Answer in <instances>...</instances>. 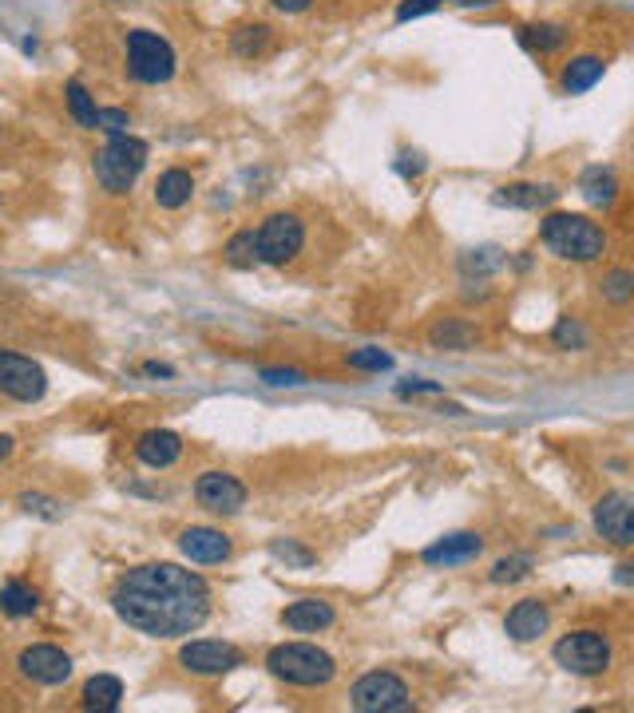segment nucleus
Listing matches in <instances>:
<instances>
[{
  "label": "nucleus",
  "instance_id": "obj_17",
  "mask_svg": "<svg viewBox=\"0 0 634 713\" xmlns=\"http://www.w3.org/2000/svg\"><path fill=\"white\" fill-rule=\"evenodd\" d=\"M607 76V60L595 56V52H583V56H571L559 72V92L563 96H587L599 80Z\"/></svg>",
  "mask_w": 634,
  "mask_h": 713
},
{
  "label": "nucleus",
  "instance_id": "obj_18",
  "mask_svg": "<svg viewBox=\"0 0 634 713\" xmlns=\"http://www.w3.org/2000/svg\"><path fill=\"white\" fill-rule=\"evenodd\" d=\"M547 626H551V611H547V603H539V599H520L508 618H504V630H508V638H516V642H535L539 634H547Z\"/></svg>",
  "mask_w": 634,
  "mask_h": 713
},
{
  "label": "nucleus",
  "instance_id": "obj_9",
  "mask_svg": "<svg viewBox=\"0 0 634 713\" xmlns=\"http://www.w3.org/2000/svg\"><path fill=\"white\" fill-rule=\"evenodd\" d=\"M44 393H48V373L32 357L0 349V397L36 405V401H44Z\"/></svg>",
  "mask_w": 634,
  "mask_h": 713
},
{
  "label": "nucleus",
  "instance_id": "obj_27",
  "mask_svg": "<svg viewBox=\"0 0 634 713\" xmlns=\"http://www.w3.org/2000/svg\"><path fill=\"white\" fill-rule=\"evenodd\" d=\"M270 48V24H242L238 32H230V52L238 60H258Z\"/></svg>",
  "mask_w": 634,
  "mask_h": 713
},
{
  "label": "nucleus",
  "instance_id": "obj_36",
  "mask_svg": "<svg viewBox=\"0 0 634 713\" xmlns=\"http://www.w3.org/2000/svg\"><path fill=\"white\" fill-rule=\"evenodd\" d=\"M20 508L28 511V515L60 519V504H56V500H48V496H36V492H24V496H20Z\"/></svg>",
  "mask_w": 634,
  "mask_h": 713
},
{
  "label": "nucleus",
  "instance_id": "obj_12",
  "mask_svg": "<svg viewBox=\"0 0 634 713\" xmlns=\"http://www.w3.org/2000/svg\"><path fill=\"white\" fill-rule=\"evenodd\" d=\"M595 531L619 547H634V496L631 492H611L595 508Z\"/></svg>",
  "mask_w": 634,
  "mask_h": 713
},
{
  "label": "nucleus",
  "instance_id": "obj_21",
  "mask_svg": "<svg viewBox=\"0 0 634 713\" xmlns=\"http://www.w3.org/2000/svg\"><path fill=\"white\" fill-rule=\"evenodd\" d=\"M555 199H559V191L551 183H512L492 195L496 206H516V210H539V206H551Z\"/></svg>",
  "mask_w": 634,
  "mask_h": 713
},
{
  "label": "nucleus",
  "instance_id": "obj_22",
  "mask_svg": "<svg viewBox=\"0 0 634 713\" xmlns=\"http://www.w3.org/2000/svg\"><path fill=\"white\" fill-rule=\"evenodd\" d=\"M333 607L325 603V599H298V603H290L286 611H282V622L290 626V630H302V634H314V630H325V626H333Z\"/></svg>",
  "mask_w": 634,
  "mask_h": 713
},
{
  "label": "nucleus",
  "instance_id": "obj_29",
  "mask_svg": "<svg viewBox=\"0 0 634 713\" xmlns=\"http://www.w3.org/2000/svg\"><path fill=\"white\" fill-rule=\"evenodd\" d=\"M222 258H226V266H234V270H254V266H258V238H254V230H238V234L226 242Z\"/></svg>",
  "mask_w": 634,
  "mask_h": 713
},
{
  "label": "nucleus",
  "instance_id": "obj_42",
  "mask_svg": "<svg viewBox=\"0 0 634 713\" xmlns=\"http://www.w3.org/2000/svg\"><path fill=\"white\" fill-rule=\"evenodd\" d=\"M274 4V12H286V16H298V12H306L314 0H270Z\"/></svg>",
  "mask_w": 634,
  "mask_h": 713
},
{
  "label": "nucleus",
  "instance_id": "obj_39",
  "mask_svg": "<svg viewBox=\"0 0 634 713\" xmlns=\"http://www.w3.org/2000/svg\"><path fill=\"white\" fill-rule=\"evenodd\" d=\"M262 381L274 385V389H282V385H306V377L298 369H262Z\"/></svg>",
  "mask_w": 634,
  "mask_h": 713
},
{
  "label": "nucleus",
  "instance_id": "obj_32",
  "mask_svg": "<svg viewBox=\"0 0 634 713\" xmlns=\"http://www.w3.org/2000/svg\"><path fill=\"white\" fill-rule=\"evenodd\" d=\"M270 555H274V559H282V563H290V567H314L317 563L314 551L298 547L294 539H274V543H270Z\"/></svg>",
  "mask_w": 634,
  "mask_h": 713
},
{
  "label": "nucleus",
  "instance_id": "obj_35",
  "mask_svg": "<svg viewBox=\"0 0 634 713\" xmlns=\"http://www.w3.org/2000/svg\"><path fill=\"white\" fill-rule=\"evenodd\" d=\"M551 341H555L559 349H583V345H587V333H583V325H579L575 317H559Z\"/></svg>",
  "mask_w": 634,
  "mask_h": 713
},
{
  "label": "nucleus",
  "instance_id": "obj_11",
  "mask_svg": "<svg viewBox=\"0 0 634 713\" xmlns=\"http://www.w3.org/2000/svg\"><path fill=\"white\" fill-rule=\"evenodd\" d=\"M16 670L36 682V686H64L72 678V654H64L60 646L52 642H36V646H24L20 658H16Z\"/></svg>",
  "mask_w": 634,
  "mask_h": 713
},
{
  "label": "nucleus",
  "instance_id": "obj_28",
  "mask_svg": "<svg viewBox=\"0 0 634 713\" xmlns=\"http://www.w3.org/2000/svg\"><path fill=\"white\" fill-rule=\"evenodd\" d=\"M40 607V595L32 591V587H24L20 579H8L4 587H0V611L12 614V618H28V614H36Z\"/></svg>",
  "mask_w": 634,
  "mask_h": 713
},
{
  "label": "nucleus",
  "instance_id": "obj_16",
  "mask_svg": "<svg viewBox=\"0 0 634 713\" xmlns=\"http://www.w3.org/2000/svg\"><path fill=\"white\" fill-rule=\"evenodd\" d=\"M179 456H183V436L171 432V428H151V432H143L135 440V460L147 464V468H155V472L171 468Z\"/></svg>",
  "mask_w": 634,
  "mask_h": 713
},
{
  "label": "nucleus",
  "instance_id": "obj_20",
  "mask_svg": "<svg viewBox=\"0 0 634 713\" xmlns=\"http://www.w3.org/2000/svg\"><path fill=\"white\" fill-rule=\"evenodd\" d=\"M195 195V175L187 167H167L159 179H155V203L163 210H179V206L191 203Z\"/></svg>",
  "mask_w": 634,
  "mask_h": 713
},
{
  "label": "nucleus",
  "instance_id": "obj_15",
  "mask_svg": "<svg viewBox=\"0 0 634 713\" xmlns=\"http://www.w3.org/2000/svg\"><path fill=\"white\" fill-rule=\"evenodd\" d=\"M480 551H484V539L476 531H456V535H444L432 547H424L421 559L428 567H460V563L476 559Z\"/></svg>",
  "mask_w": 634,
  "mask_h": 713
},
{
  "label": "nucleus",
  "instance_id": "obj_26",
  "mask_svg": "<svg viewBox=\"0 0 634 713\" xmlns=\"http://www.w3.org/2000/svg\"><path fill=\"white\" fill-rule=\"evenodd\" d=\"M64 100H68L72 119H76L84 131H100V107H96L92 92H88L80 80H68V84H64Z\"/></svg>",
  "mask_w": 634,
  "mask_h": 713
},
{
  "label": "nucleus",
  "instance_id": "obj_23",
  "mask_svg": "<svg viewBox=\"0 0 634 713\" xmlns=\"http://www.w3.org/2000/svg\"><path fill=\"white\" fill-rule=\"evenodd\" d=\"M571 40V28L567 24H555V20H539V24H524L520 28V44L535 52V56H551L559 52L563 44Z\"/></svg>",
  "mask_w": 634,
  "mask_h": 713
},
{
  "label": "nucleus",
  "instance_id": "obj_8",
  "mask_svg": "<svg viewBox=\"0 0 634 713\" xmlns=\"http://www.w3.org/2000/svg\"><path fill=\"white\" fill-rule=\"evenodd\" d=\"M349 706L361 713H405L413 710V694L397 674L373 670L349 690Z\"/></svg>",
  "mask_w": 634,
  "mask_h": 713
},
{
  "label": "nucleus",
  "instance_id": "obj_7",
  "mask_svg": "<svg viewBox=\"0 0 634 713\" xmlns=\"http://www.w3.org/2000/svg\"><path fill=\"white\" fill-rule=\"evenodd\" d=\"M555 662L575 678H599L611 666V646L599 630H571L555 642Z\"/></svg>",
  "mask_w": 634,
  "mask_h": 713
},
{
  "label": "nucleus",
  "instance_id": "obj_38",
  "mask_svg": "<svg viewBox=\"0 0 634 713\" xmlns=\"http://www.w3.org/2000/svg\"><path fill=\"white\" fill-rule=\"evenodd\" d=\"M131 127V115L127 111H119V107H100V131L107 135H123Z\"/></svg>",
  "mask_w": 634,
  "mask_h": 713
},
{
  "label": "nucleus",
  "instance_id": "obj_13",
  "mask_svg": "<svg viewBox=\"0 0 634 713\" xmlns=\"http://www.w3.org/2000/svg\"><path fill=\"white\" fill-rule=\"evenodd\" d=\"M195 500L207 511L234 515V511H242V504H246V484H242L238 476H230V472H203L199 484H195Z\"/></svg>",
  "mask_w": 634,
  "mask_h": 713
},
{
  "label": "nucleus",
  "instance_id": "obj_37",
  "mask_svg": "<svg viewBox=\"0 0 634 713\" xmlns=\"http://www.w3.org/2000/svg\"><path fill=\"white\" fill-rule=\"evenodd\" d=\"M444 0H401L397 4V24H409V20H417V16H428V12H436Z\"/></svg>",
  "mask_w": 634,
  "mask_h": 713
},
{
  "label": "nucleus",
  "instance_id": "obj_43",
  "mask_svg": "<svg viewBox=\"0 0 634 713\" xmlns=\"http://www.w3.org/2000/svg\"><path fill=\"white\" fill-rule=\"evenodd\" d=\"M143 373H147V377H175V369H171V365H159V361H147Z\"/></svg>",
  "mask_w": 634,
  "mask_h": 713
},
{
  "label": "nucleus",
  "instance_id": "obj_14",
  "mask_svg": "<svg viewBox=\"0 0 634 713\" xmlns=\"http://www.w3.org/2000/svg\"><path fill=\"white\" fill-rule=\"evenodd\" d=\"M179 551H183L191 563L211 567V563H226V559H230L234 543H230V535H222L218 527H187V531L179 535Z\"/></svg>",
  "mask_w": 634,
  "mask_h": 713
},
{
  "label": "nucleus",
  "instance_id": "obj_34",
  "mask_svg": "<svg viewBox=\"0 0 634 713\" xmlns=\"http://www.w3.org/2000/svg\"><path fill=\"white\" fill-rule=\"evenodd\" d=\"M345 365L349 369H365V373H385V369H393V357L381 353V349H357V353L345 357Z\"/></svg>",
  "mask_w": 634,
  "mask_h": 713
},
{
  "label": "nucleus",
  "instance_id": "obj_25",
  "mask_svg": "<svg viewBox=\"0 0 634 713\" xmlns=\"http://www.w3.org/2000/svg\"><path fill=\"white\" fill-rule=\"evenodd\" d=\"M579 191H583V199H587L591 206H611L615 203V195H619L615 171H611V167H603V163L587 167V171H583V179H579Z\"/></svg>",
  "mask_w": 634,
  "mask_h": 713
},
{
  "label": "nucleus",
  "instance_id": "obj_6",
  "mask_svg": "<svg viewBox=\"0 0 634 713\" xmlns=\"http://www.w3.org/2000/svg\"><path fill=\"white\" fill-rule=\"evenodd\" d=\"M254 238H258V262L286 266L306 246V222L298 214H290V210H278V214L262 218V226L254 230Z\"/></svg>",
  "mask_w": 634,
  "mask_h": 713
},
{
  "label": "nucleus",
  "instance_id": "obj_46",
  "mask_svg": "<svg viewBox=\"0 0 634 713\" xmlns=\"http://www.w3.org/2000/svg\"><path fill=\"white\" fill-rule=\"evenodd\" d=\"M615 583H634V563H623V567L615 571Z\"/></svg>",
  "mask_w": 634,
  "mask_h": 713
},
{
  "label": "nucleus",
  "instance_id": "obj_41",
  "mask_svg": "<svg viewBox=\"0 0 634 713\" xmlns=\"http://www.w3.org/2000/svg\"><path fill=\"white\" fill-rule=\"evenodd\" d=\"M397 171H401L405 179H417V175H424V159L421 155H409V151H405V155L397 159Z\"/></svg>",
  "mask_w": 634,
  "mask_h": 713
},
{
  "label": "nucleus",
  "instance_id": "obj_40",
  "mask_svg": "<svg viewBox=\"0 0 634 713\" xmlns=\"http://www.w3.org/2000/svg\"><path fill=\"white\" fill-rule=\"evenodd\" d=\"M417 393H440L436 381H401L397 385V397H417Z\"/></svg>",
  "mask_w": 634,
  "mask_h": 713
},
{
  "label": "nucleus",
  "instance_id": "obj_30",
  "mask_svg": "<svg viewBox=\"0 0 634 713\" xmlns=\"http://www.w3.org/2000/svg\"><path fill=\"white\" fill-rule=\"evenodd\" d=\"M599 294H603V302H611V306L634 302V270H611V274H603Z\"/></svg>",
  "mask_w": 634,
  "mask_h": 713
},
{
  "label": "nucleus",
  "instance_id": "obj_2",
  "mask_svg": "<svg viewBox=\"0 0 634 713\" xmlns=\"http://www.w3.org/2000/svg\"><path fill=\"white\" fill-rule=\"evenodd\" d=\"M539 242L563 258V262H595L603 250H607V234L599 222H591L587 214H567V210H555L539 222Z\"/></svg>",
  "mask_w": 634,
  "mask_h": 713
},
{
  "label": "nucleus",
  "instance_id": "obj_5",
  "mask_svg": "<svg viewBox=\"0 0 634 713\" xmlns=\"http://www.w3.org/2000/svg\"><path fill=\"white\" fill-rule=\"evenodd\" d=\"M123 52H127V72H131V80H139V84H147V88L167 84V80H175V72H179V56H175L171 40L159 36V32H151V28H131L127 40H123Z\"/></svg>",
  "mask_w": 634,
  "mask_h": 713
},
{
  "label": "nucleus",
  "instance_id": "obj_3",
  "mask_svg": "<svg viewBox=\"0 0 634 713\" xmlns=\"http://www.w3.org/2000/svg\"><path fill=\"white\" fill-rule=\"evenodd\" d=\"M266 666L278 682L286 686H302V690H317V686H329L333 674H337V662L333 654H325L314 642H282L266 654Z\"/></svg>",
  "mask_w": 634,
  "mask_h": 713
},
{
  "label": "nucleus",
  "instance_id": "obj_19",
  "mask_svg": "<svg viewBox=\"0 0 634 713\" xmlns=\"http://www.w3.org/2000/svg\"><path fill=\"white\" fill-rule=\"evenodd\" d=\"M428 345L440 349V353H468L480 345V333L476 325H468L464 317H440L432 329H428Z\"/></svg>",
  "mask_w": 634,
  "mask_h": 713
},
{
  "label": "nucleus",
  "instance_id": "obj_31",
  "mask_svg": "<svg viewBox=\"0 0 634 713\" xmlns=\"http://www.w3.org/2000/svg\"><path fill=\"white\" fill-rule=\"evenodd\" d=\"M528 571H531V559L528 555H512V559H500L496 567H492V583L496 587H508V583H520V579H528Z\"/></svg>",
  "mask_w": 634,
  "mask_h": 713
},
{
  "label": "nucleus",
  "instance_id": "obj_4",
  "mask_svg": "<svg viewBox=\"0 0 634 713\" xmlns=\"http://www.w3.org/2000/svg\"><path fill=\"white\" fill-rule=\"evenodd\" d=\"M147 167V143L135 135H107V143L92 155V171L96 183L104 187L107 195H127L135 187V179Z\"/></svg>",
  "mask_w": 634,
  "mask_h": 713
},
{
  "label": "nucleus",
  "instance_id": "obj_44",
  "mask_svg": "<svg viewBox=\"0 0 634 713\" xmlns=\"http://www.w3.org/2000/svg\"><path fill=\"white\" fill-rule=\"evenodd\" d=\"M12 448H16V440H12L8 432H0V464H4L8 456H12Z\"/></svg>",
  "mask_w": 634,
  "mask_h": 713
},
{
  "label": "nucleus",
  "instance_id": "obj_24",
  "mask_svg": "<svg viewBox=\"0 0 634 713\" xmlns=\"http://www.w3.org/2000/svg\"><path fill=\"white\" fill-rule=\"evenodd\" d=\"M123 702V682L115 674H96L84 682V694H80V706L84 710H96V713H111L119 710Z\"/></svg>",
  "mask_w": 634,
  "mask_h": 713
},
{
  "label": "nucleus",
  "instance_id": "obj_10",
  "mask_svg": "<svg viewBox=\"0 0 634 713\" xmlns=\"http://www.w3.org/2000/svg\"><path fill=\"white\" fill-rule=\"evenodd\" d=\"M179 666L199 678H222L234 666H242V650L230 642H218V638H195L179 650Z\"/></svg>",
  "mask_w": 634,
  "mask_h": 713
},
{
  "label": "nucleus",
  "instance_id": "obj_1",
  "mask_svg": "<svg viewBox=\"0 0 634 713\" xmlns=\"http://www.w3.org/2000/svg\"><path fill=\"white\" fill-rule=\"evenodd\" d=\"M111 611L147 638H183L211 618V587L179 563H147L115 583Z\"/></svg>",
  "mask_w": 634,
  "mask_h": 713
},
{
  "label": "nucleus",
  "instance_id": "obj_45",
  "mask_svg": "<svg viewBox=\"0 0 634 713\" xmlns=\"http://www.w3.org/2000/svg\"><path fill=\"white\" fill-rule=\"evenodd\" d=\"M456 8H492V4H500V0H452Z\"/></svg>",
  "mask_w": 634,
  "mask_h": 713
},
{
  "label": "nucleus",
  "instance_id": "obj_33",
  "mask_svg": "<svg viewBox=\"0 0 634 713\" xmlns=\"http://www.w3.org/2000/svg\"><path fill=\"white\" fill-rule=\"evenodd\" d=\"M464 274H492V270H500L504 266V258H500V250L496 246H484V250H472V254H464Z\"/></svg>",
  "mask_w": 634,
  "mask_h": 713
}]
</instances>
